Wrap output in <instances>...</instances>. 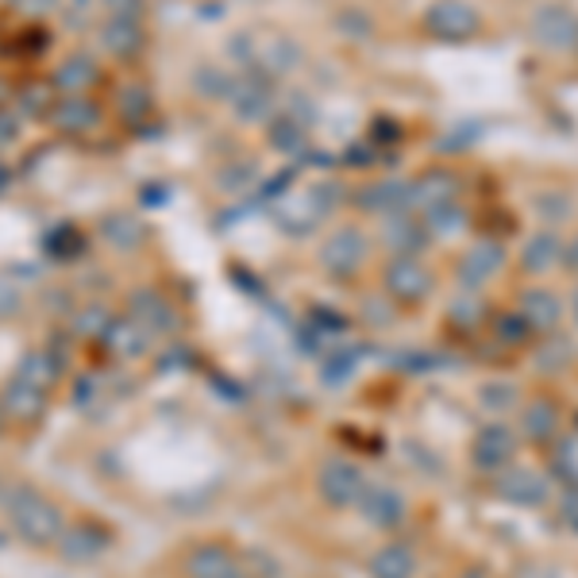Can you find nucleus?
Returning <instances> with one entry per match:
<instances>
[{
    "instance_id": "e433bc0d",
    "label": "nucleus",
    "mask_w": 578,
    "mask_h": 578,
    "mask_svg": "<svg viewBox=\"0 0 578 578\" xmlns=\"http://www.w3.org/2000/svg\"><path fill=\"white\" fill-rule=\"evenodd\" d=\"M533 208L540 213L544 228H559V224H567L575 216V201L567 193H536Z\"/></svg>"
},
{
    "instance_id": "6ab92c4d",
    "label": "nucleus",
    "mask_w": 578,
    "mask_h": 578,
    "mask_svg": "<svg viewBox=\"0 0 578 578\" xmlns=\"http://www.w3.org/2000/svg\"><path fill=\"white\" fill-rule=\"evenodd\" d=\"M358 513H363V521L374 528H397L405 521V513H409V505H405L402 490L371 486V482H366L363 497H358Z\"/></svg>"
},
{
    "instance_id": "37998d69",
    "label": "nucleus",
    "mask_w": 578,
    "mask_h": 578,
    "mask_svg": "<svg viewBox=\"0 0 578 578\" xmlns=\"http://www.w3.org/2000/svg\"><path fill=\"white\" fill-rule=\"evenodd\" d=\"M108 309L105 304H85L82 312H77V320H74V328H77V335H97L100 340V332L108 328Z\"/></svg>"
},
{
    "instance_id": "2f4dec72",
    "label": "nucleus",
    "mask_w": 578,
    "mask_h": 578,
    "mask_svg": "<svg viewBox=\"0 0 578 578\" xmlns=\"http://www.w3.org/2000/svg\"><path fill=\"white\" fill-rule=\"evenodd\" d=\"M100 236H105L108 244L116 247V251H136V247H143L147 228L139 221H131V216L113 213V216H105V221H100Z\"/></svg>"
},
{
    "instance_id": "864d4df0",
    "label": "nucleus",
    "mask_w": 578,
    "mask_h": 578,
    "mask_svg": "<svg viewBox=\"0 0 578 578\" xmlns=\"http://www.w3.org/2000/svg\"><path fill=\"white\" fill-rule=\"evenodd\" d=\"M224 578H259V575H251V571H247V567H239V564H236V567H232V571L224 575Z\"/></svg>"
},
{
    "instance_id": "603ef678",
    "label": "nucleus",
    "mask_w": 578,
    "mask_h": 578,
    "mask_svg": "<svg viewBox=\"0 0 578 578\" xmlns=\"http://www.w3.org/2000/svg\"><path fill=\"white\" fill-rule=\"evenodd\" d=\"M459 578H490V571H486L482 564H474V567H467V571L459 575Z\"/></svg>"
},
{
    "instance_id": "39448f33",
    "label": "nucleus",
    "mask_w": 578,
    "mask_h": 578,
    "mask_svg": "<svg viewBox=\"0 0 578 578\" xmlns=\"http://www.w3.org/2000/svg\"><path fill=\"white\" fill-rule=\"evenodd\" d=\"M420 28L440 43H471L482 35V12L471 0H432L420 15Z\"/></svg>"
},
{
    "instance_id": "72a5a7b5",
    "label": "nucleus",
    "mask_w": 578,
    "mask_h": 578,
    "mask_svg": "<svg viewBox=\"0 0 578 578\" xmlns=\"http://www.w3.org/2000/svg\"><path fill=\"white\" fill-rule=\"evenodd\" d=\"M120 116H124V124H131V128H143L147 120H151L154 116V97H151V89H147V85H124L120 89Z\"/></svg>"
},
{
    "instance_id": "a878e982",
    "label": "nucleus",
    "mask_w": 578,
    "mask_h": 578,
    "mask_svg": "<svg viewBox=\"0 0 578 578\" xmlns=\"http://www.w3.org/2000/svg\"><path fill=\"white\" fill-rule=\"evenodd\" d=\"M236 567L228 544H197V548L185 556V575L190 578H224Z\"/></svg>"
},
{
    "instance_id": "4468645a",
    "label": "nucleus",
    "mask_w": 578,
    "mask_h": 578,
    "mask_svg": "<svg viewBox=\"0 0 578 578\" xmlns=\"http://www.w3.org/2000/svg\"><path fill=\"white\" fill-rule=\"evenodd\" d=\"M517 312L533 328V335H552L564 324V297L548 286H528L517 293Z\"/></svg>"
},
{
    "instance_id": "4be33fe9",
    "label": "nucleus",
    "mask_w": 578,
    "mask_h": 578,
    "mask_svg": "<svg viewBox=\"0 0 578 578\" xmlns=\"http://www.w3.org/2000/svg\"><path fill=\"white\" fill-rule=\"evenodd\" d=\"M100 343H105V351L116 358H143L147 347H151V335L131 317H113L105 332H100Z\"/></svg>"
},
{
    "instance_id": "a211bd4d",
    "label": "nucleus",
    "mask_w": 578,
    "mask_h": 578,
    "mask_svg": "<svg viewBox=\"0 0 578 578\" xmlns=\"http://www.w3.org/2000/svg\"><path fill=\"white\" fill-rule=\"evenodd\" d=\"M559 259H564V236H559V228H536L533 236L521 244L517 267L525 270L528 278H544L559 267Z\"/></svg>"
},
{
    "instance_id": "7ed1b4c3",
    "label": "nucleus",
    "mask_w": 578,
    "mask_h": 578,
    "mask_svg": "<svg viewBox=\"0 0 578 578\" xmlns=\"http://www.w3.org/2000/svg\"><path fill=\"white\" fill-rule=\"evenodd\" d=\"M382 293L402 309H417L436 293V275L420 255H389L382 267Z\"/></svg>"
},
{
    "instance_id": "f257e3e1",
    "label": "nucleus",
    "mask_w": 578,
    "mask_h": 578,
    "mask_svg": "<svg viewBox=\"0 0 578 578\" xmlns=\"http://www.w3.org/2000/svg\"><path fill=\"white\" fill-rule=\"evenodd\" d=\"M0 505H4L15 536L23 544H31V548H51L66 533V521H62L58 505L31 486H4L0 490Z\"/></svg>"
},
{
    "instance_id": "dca6fc26",
    "label": "nucleus",
    "mask_w": 578,
    "mask_h": 578,
    "mask_svg": "<svg viewBox=\"0 0 578 578\" xmlns=\"http://www.w3.org/2000/svg\"><path fill=\"white\" fill-rule=\"evenodd\" d=\"M97 39H100V51L120 62H131L147 51V28L139 15H108V20L100 23Z\"/></svg>"
},
{
    "instance_id": "5701e85b",
    "label": "nucleus",
    "mask_w": 578,
    "mask_h": 578,
    "mask_svg": "<svg viewBox=\"0 0 578 578\" xmlns=\"http://www.w3.org/2000/svg\"><path fill=\"white\" fill-rule=\"evenodd\" d=\"M46 389H39L35 382H28V378H20V374H12L8 378V386H4V394H0V405H4V413L8 417H15V420H39L43 417V409H46Z\"/></svg>"
},
{
    "instance_id": "6e6d98bb",
    "label": "nucleus",
    "mask_w": 578,
    "mask_h": 578,
    "mask_svg": "<svg viewBox=\"0 0 578 578\" xmlns=\"http://www.w3.org/2000/svg\"><path fill=\"white\" fill-rule=\"evenodd\" d=\"M8 417V413H4V405H0V420H4Z\"/></svg>"
},
{
    "instance_id": "aec40b11",
    "label": "nucleus",
    "mask_w": 578,
    "mask_h": 578,
    "mask_svg": "<svg viewBox=\"0 0 578 578\" xmlns=\"http://www.w3.org/2000/svg\"><path fill=\"white\" fill-rule=\"evenodd\" d=\"M51 128L62 131V136H89L100 124V105L85 93V97H58L51 108Z\"/></svg>"
},
{
    "instance_id": "412c9836",
    "label": "nucleus",
    "mask_w": 578,
    "mask_h": 578,
    "mask_svg": "<svg viewBox=\"0 0 578 578\" xmlns=\"http://www.w3.org/2000/svg\"><path fill=\"white\" fill-rule=\"evenodd\" d=\"M355 205L363 213H409V182L402 178H386V182H374V185H363L355 193Z\"/></svg>"
},
{
    "instance_id": "0eeeda50",
    "label": "nucleus",
    "mask_w": 578,
    "mask_h": 578,
    "mask_svg": "<svg viewBox=\"0 0 578 578\" xmlns=\"http://www.w3.org/2000/svg\"><path fill=\"white\" fill-rule=\"evenodd\" d=\"M517 451H521L517 428L505 425V420H490V425H482L479 432H474L471 463H474V471H482V474H497V471H505V467L517 463Z\"/></svg>"
},
{
    "instance_id": "a19ab883",
    "label": "nucleus",
    "mask_w": 578,
    "mask_h": 578,
    "mask_svg": "<svg viewBox=\"0 0 578 578\" xmlns=\"http://www.w3.org/2000/svg\"><path fill=\"white\" fill-rule=\"evenodd\" d=\"M358 351L363 347H343V351H335L332 358L324 363V386H343V382L355 374V366H358Z\"/></svg>"
},
{
    "instance_id": "3c124183",
    "label": "nucleus",
    "mask_w": 578,
    "mask_h": 578,
    "mask_svg": "<svg viewBox=\"0 0 578 578\" xmlns=\"http://www.w3.org/2000/svg\"><path fill=\"white\" fill-rule=\"evenodd\" d=\"M8 185H12V170H8V162L0 159V197L8 193Z\"/></svg>"
},
{
    "instance_id": "4c0bfd02",
    "label": "nucleus",
    "mask_w": 578,
    "mask_h": 578,
    "mask_svg": "<svg viewBox=\"0 0 578 578\" xmlns=\"http://www.w3.org/2000/svg\"><path fill=\"white\" fill-rule=\"evenodd\" d=\"M54 100H58V93H54L51 82L28 85V89H20V108H15V113L35 116V120H46V116H51V108H54Z\"/></svg>"
},
{
    "instance_id": "473e14b6",
    "label": "nucleus",
    "mask_w": 578,
    "mask_h": 578,
    "mask_svg": "<svg viewBox=\"0 0 578 578\" xmlns=\"http://www.w3.org/2000/svg\"><path fill=\"white\" fill-rule=\"evenodd\" d=\"M20 378H28V382H35L39 389H46L51 394V386L58 382V374H62V358L54 355V351H31V355H23L20 358Z\"/></svg>"
},
{
    "instance_id": "5fc2aeb1",
    "label": "nucleus",
    "mask_w": 578,
    "mask_h": 578,
    "mask_svg": "<svg viewBox=\"0 0 578 578\" xmlns=\"http://www.w3.org/2000/svg\"><path fill=\"white\" fill-rule=\"evenodd\" d=\"M571 324L578 328V286L571 289Z\"/></svg>"
},
{
    "instance_id": "f8f14e48",
    "label": "nucleus",
    "mask_w": 578,
    "mask_h": 578,
    "mask_svg": "<svg viewBox=\"0 0 578 578\" xmlns=\"http://www.w3.org/2000/svg\"><path fill=\"white\" fill-rule=\"evenodd\" d=\"M559 425H564V409L552 394H536L521 405L517 417V436L533 448H548L552 440L559 436Z\"/></svg>"
},
{
    "instance_id": "c756f323",
    "label": "nucleus",
    "mask_w": 578,
    "mask_h": 578,
    "mask_svg": "<svg viewBox=\"0 0 578 578\" xmlns=\"http://www.w3.org/2000/svg\"><path fill=\"white\" fill-rule=\"evenodd\" d=\"M62 552H66L69 559H93L100 556V552L108 548V533L97 525H74L62 533Z\"/></svg>"
},
{
    "instance_id": "c03bdc74",
    "label": "nucleus",
    "mask_w": 578,
    "mask_h": 578,
    "mask_svg": "<svg viewBox=\"0 0 578 578\" xmlns=\"http://www.w3.org/2000/svg\"><path fill=\"white\" fill-rule=\"evenodd\" d=\"M20 143V113L12 105H0V151Z\"/></svg>"
},
{
    "instance_id": "a18cd8bd",
    "label": "nucleus",
    "mask_w": 578,
    "mask_h": 578,
    "mask_svg": "<svg viewBox=\"0 0 578 578\" xmlns=\"http://www.w3.org/2000/svg\"><path fill=\"white\" fill-rule=\"evenodd\" d=\"M556 510H559V521H564V525L578 536V482H575V486H564Z\"/></svg>"
},
{
    "instance_id": "f3484780",
    "label": "nucleus",
    "mask_w": 578,
    "mask_h": 578,
    "mask_svg": "<svg viewBox=\"0 0 578 578\" xmlns=\"http://www.w3.org/2000/svg\"><path fill=\"white\" fill-rule=\"evenodd\" d=\"M97 82H100V62L89 51H69L51 74L54 93H62V97H85Z\"/></svg>"
},
{
    "instance_id": "ddd939ff",
    "label": "nucleus",
    "mask_w": 578,
    "mask_h": 578,
    "mask_svg": "<svg viewBox=\"0 0 578 578\" xmlns=\"http://www.w3.org/2000/svg\"><path fill=\"white\" fill-rule=\"evenodd\" d=\"M128 317L143 328L151 340H162V335H174L178 332V309L151 286H139L136 293L128 297Z\"/></svg>"
},
{
    "instance_id": "423d86ee",
    "label": "nucleus",
    "mask_w": 578,
    "mask_h": 578,
    "mask_svg": "<svg viewBox=\"0 0 578 578\" xmlns=\"http://www.w3.org/2000/svg\"><path fill=\"white\" fill-rule=\"evenodd\" d=\"M232 116L239 124H267L270 116L278 113V89H275V77L263 74V69H244L236 77V89L228 97Z\"/></svg>"
},
{
    "instance_id": "2eb2a0df",
    "label": "nucleus",
    "mask_w": 578,
    "mask_h": 578,
    "mask_svg": "<svg viewBox=\"0 0 578 578\" xmlns=\"http://www.w3.org/2000/svg\"><path fill=\"white\" fill-rule=\"evenodd\" d=\"M459 190H463V182H459L456 170H448V167L425 170V174L409 182V213L420 216V213H428V208H436V205L459 201Z\"/></svg>"
},
{
    "instance_id": "6e6552de",
    "label": "nucleus",
    "mask_w": 578,
    "mask_h": 578,
    "mask_svg": "<svg viewBox=\"0 0 578 578\" xmlns=\"http://www.w3.org/2000/svg\"><path fill=\"white\" fill-rule=\"evenodd\" d=\"M494 497L517 510H544L552 502V479L536 467H505L494 474Z\"/></svg>"
},
{
    "instance_id": "9b49d317",
    "label": "nucleus",
    "mask_w": 578,
    "mask_h": 578,
    "mask_svg": "<svg viewBox=\"0 0 578 578\" xmlns=\"http://www.w3.org/2000/svg\"><path fill=\"white\" fill-rule=\"evenodd\" d=\"M502 267H505V244H497V239H474V244L459 255L456 278L463 289L479 293L482 286L494 282V278L502 275Z\"/></svg>"
},
{
    "instance_id": "cd10ccee",
    "label": "nucleus",
    "mask_w": 578,
    "mask_h": 578,
    "mask_svg": "<svg viewBox=\"0 0 578 578\" xmlns=\"http://www.w3.org/2000/svg\"><path fill=\"white\" fill-rule=\"evenodd\" d=\"M420 221H425V228H428V236H440V239H448V236H459V232H467V224H471V213L463 208V201H448V205H436V208H428V213H420Z\"/></svg>"
},
{
    "instance_id": "1a4fd4ad",
    "label": "nucleus",
    "mask_w": 578,
    "mask_h": 578,
    "mask_svg": "<svg viewBox=\"0 0 578 578\" xmlns=\"http://www.w3.org/2000/svg\"><path fill=\"white\" fill-rule=\"evenodd\" d=\"M317 490L332 510H351V505H358V497H363L366 474L363 467L351 463V459H328L317 474Z\"/></svg>"
},
{
    "instance_id": "09e8293b",
    "label": "nucleus",
    "mask_w": 578,
    "mask_h": 578,
    "mask_svg": "<svg viewBox=\"0 0 578 578\" xmlns=\"http://www.w3.org/2000/svg\"><path fill=\"white\" fill-rule=\"evenodd\" d=\"M8 4L20 8V12H28V15H43L54 8V0H8Z\"/></svg>"
},
{
    "instance_id": "58836bf2",
    "label": "nucleus",
    "mask_w": 578,
    "mask_h": 578,
    "mask_svg": "<svg viewBox=\"0 0 578 578\" xmlns=\"http://www.w3.org/2000/svg\"><path fill=\"white\" fill-rule=\"evenodd\" d=\"M297 46L289 43V39H275V43H267V51H263V58L255 62V69H263V74H270V77H278V74H286L289 66L297 62Z\"/></svg>"
},
{
    "instance_id": "8fccbe9b",
    "label": "nucleus",
    "mask_w": 578,
    "mask_h": 578,
    "mask_svg": "<svg viewBox=\"0 0 578 578\" xmlns=\"http://www.w3.org/2000/svg\"><path fill=\"white\" fill-rule=\"evenodd\" d=\"M559 267L571 270V275H578V236H571L564 244V259H559Z\"/></svg>"
},
{
    "instance_id": "bb28decb",
    "label": "nucleus",
    "mask_w": 578,
    "mask_h": 578,
    "mask_svg": "<svg viewBox=\"0 0 578 578\" xmlns=\"http://www.w3.org/2000/svg\"><path fill=\"white\" fill-rule=\"evenodd\" d=\"M575 363V343L567 340L564 332H552V335H540V343H536L533 351V366L540 374H564L567 366Z\"/></svg>"
},
{
    "instance_id": "c85d7f7f",
    "label": "nucleus",
    "mask_w": 578,
    "mask_h": 578,
    "mask_svg": "<svg viewBox=\"0 0 578 578\" xmlns=\"http://www.w3.org/2000/svg\"><path fill=\"white\" fill-rule=\"evenodd\" d=\"M482 320H490V317H486V304H482V297L471 293V289H459V297L448 304V324H451V332L471 335V332H479V328H482Z\"/></svg>"
},
{
    "instance_id": "de8ad7c7",
    "label": "nucleus",
    "mask_w": 578,
    "mask_h": 578,
    "mask_svg": "<svg viewBox=\"0 0 578 578\" xmlns=\"http://www.w3.org/2000/svg\"><path fill=\"white\" fill-rule=\"evenodd\" d=\"M97 394H100V378H93V374H85L82 382H77V389H74V402L77 405H85L93 397V402H97Z\"/></svg>"
},
{
    "instance_id": "20e7f679",
    "label": "nucleus",
    "mask_w": 578,
    "mask_h": 578,
    "mask_svg": "<svg viewBox=\"0 0 578 578\" xmlns=\"http://www.w3.org/2000/svg\"><path fill=\"white\" fill-rule=\"evenodd\" d=\"M320 270H324L332 282H351V278L363 275L366 259H371V239L358 224H340L332 236L320 244Z\"/></svg>"
},
{
    "instance_id": "49530a36",
    "label": "nucleus",
    "mask_w": 578,
    "mask_h": 578,
    "mask_svg": "<svg viewBox=\"0 0 578 578\" xmlns=\"http://www.w3.org/2000/svg\"><path fill=\"white\" fill-rule=\"evenodd\" d=\"M20 301H23L20 289H15L12 282H0V320L12 317V312L20 309Z\"/></svg>"
},
{
    "instance_id": "79ce46f5",
    "label": "nucleus",
    "mask_w": 578,
    "mask_h": 578,
    "mask_svg": "<svg viewBox=\"0 0 578 578\" xmlns=\"http://www.w3.org/2000/svg\"><path fill=\"white\" fill-rule=\"evenodd\" d=\"M278 113H286L289 120H297L301 128H312V124H317V100H312L309 93H289Z\"/></svg>"
},
{
    "instance_id": "f704fd0d",
    "label": "nucleus",
    "mask_w": 578,
    "mask_h": 578,
    "mask_svg": "<svg viewBox=\"0 0 578 578\" xmlns=\"http://www.w3.org/2000/svg\"><path fill=\"white\" fill-rule=\"evenodd\" d=\"M193 85L205 100H228L232 89H236V74H228L224 66H201L193 74Z\"/></svg>"
},
{
    "instance_id": "393cba45",
    "label": "nucleus",
    "mask_w": 578,
    "mask_h": 578,
    "mask_svg": "<svg viewBox=\"0 0 578 578\" xmlns=\"http://www.w3.org/2000/svg\"><path fill=\"white\" fill-rule=\"evenodd\" d=\"M366 575L371 578H417V552L402 540L382 544V548L371 556V564H366Z\"/></svg>"
},
{
    "instance_id": "b1692460",
    "label": "nucleus",
    "mask_w": 578,
    "mask_h": 578,
    "mask_svg": "<svg viewBox=\"0 0 578 578\" xmlns=\"http://www.w3.org/2000/svg\"><path fill=\"white\" fill-rule=\"evenodd\" d=\"M382 236H386V244H389V251H394V255H420L428 244H432V236H428L425 221H420L417 213L389 216V224H386V232H382Z\"/></svg>"
},
{
    "instance_id": "f03ea898",
    "label": "nucleus",
    "mask_w": 578,
    "mask_h": 578,
    "mask_svg": "<svg viewBox=\"0 0 578 578\" xmlns=\"http://www.w3.org/2000/svg\"><path fill=\"white\" fill-rule=\"evenodd\" d=\"M335 201H340V185H332V182L309 185L304 193H289V197L278 201L275 221H278V228H282L286 236H293V239L312 236L317 224L335 208Z\"/></svg>"
},
{
    "instance_id": "9d476101",
    "label": "nucleus",
    "mask_w": 578,
    "mask_h": 578,
    "mask_svg": "<svg viewBox=\"0 0 578 578\" xmlns=\"http://www.w3.org/2000/svg\"><path fill=\"white\" fill-rule=\"evenodd\" d=\"M533 39L556 54L578 51V12L567 4H540L533 12Z\"/></svg>"
},
{
    "instance_id": "7c9ffc66",
    "label": "nucleus",
    "mask_w": 578,
    "mask_h": 578,
    "mask_svg": "<svg viewBox=\"0 0 578 578\" xmlns=\"http://www.w3.org/2000/svg\"><path fill=\"white\" fill-rule=\"evenodd\" d=\"M270 136H267V143H270V151H278V154H301L304 147H309V128H301L297 120H289L286 113H275L270 116Z\"/></svg>"
},
{
    "instance_id": "ea45409f",
    "label": "nucleus",
    "mask_w": 578,
    "mask_h": 578,
    "mask_svg": "<svg viewBox=\"0 0 578 578\" xmlns=\"http://www.w3.org/2000/svg\"><path fill=\"white\" fill-rule=\"evenodd\" d=\"M479 402L486 405L490 413H510L513 405L521 402V389L513 386V382H486V386L479 389Z\"/></svg>"
},
{
    "instance_id": "c9c22d12",
    "label": "nucleus",
    "mask_w": 578,
    "mask_h": 578,
    "mask_svg": "<svg viewBox=\"0 0 578 578\" xmlns=\"http://www.w3.org/2000/svg\"><path fill=\"white\" fill-rule=\"evenodd\" d=\"M490 328H494L497 343H505V347H525V343L533 340V328L525 324V317H521L517 309L490 317Z\"/></svg>"
}]
</instances>
